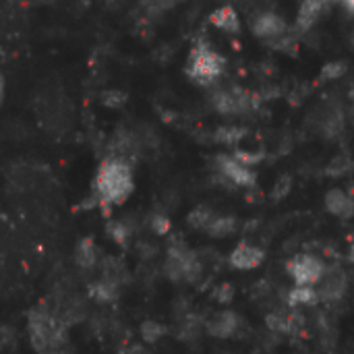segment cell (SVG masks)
<instances>
[{"mask_svg": "<svg viewBox=\"0 0 354 354\" xmlns=\"http://www.w3.org/2000/svg\"><path fill=\"white\" fill-rule=\"evenodd\" d=\"M218 164H220V172L236 187H253L257 180L251 166L239 160L236 156H224L218 160Z\"/></svg>", "mask_w": 354, "mask_h": 354, "instance_id": "5b68a950", "label": "cell"}, {"mask_svg": "<svg viewBox=\"0 0 354 354\" xmlns=\"http://www.w3.org/2000/svg\"><path fill=\"white\" fill-rule=\"evenodd\" d=\"M344 4H346V6H348V8L354 12V0H344Z\"/></svg>", "mask_w": 354, "mask_h": 354, "instance_id": "7402d4cb", "label": "cell"}, {"mask_svg": "<svg viewBox=\"0 0 354 354\" xmlns=\"http://www.w3.org/2000/svg\"><path fill=\"white\" fill-rule=\"evenodd\" d=\"M303 319L297 315H288V313H270L266 317V324L270 330L278 332V334H297L301 330Z\"/></svg>", "mask_w": 354, "mask_h": 354, "instance_id": "7c38bea8", "label": "cell"}, {"mask_svg": "<svg viewBox=\"0 0 354 354\" xmlns=\"http://www.w3.org/2000/svg\"><path fill=\"white\" fill-rule=\"evenodd\" d=\"M288 272L297 286H313L324 278L326 266L313 255H299L288 263Z\"/></svg>", "mask_w": 354, "mask_h": 354, "instance_id": "277c9868", "label": "cell"}, {"mask_svg": "<svg viewBox=\"0 0 354 354\" xmlns=\"http://www.w3.org/2000/svg\"><path fill=\"white\" fill-rule=\"evenodd\" d=\"M326 209L338 218H351L354 214V199L340 189H332L326 195Z\"/></svg>", "mask_w": 354, "mask_h": 354, "instance_id": "30bf717a", "label": "cell"}, {"mask_svg": "<svg viewBox=\"0 0 354 354\" xmlns=\"http://www.w3.org/2000/svg\"><path fill=\"white\" fill-rule=\"evenodd\" d=\"M209 23H212L216 29H220V31H224V33H230V35L239 33V29H241L239 12H236L230 4L216 8V10L209 15Z\"/></svg>", "mask_w": 354, "mask_h": 354, "instance_id": "9c48e42d", "label": "cell"}, {"mask_svg": "<svg viewBox=\"0 0 354 354\" xmlns=\"http://www.w3.org/2000/svg\"><path fill=\"white\" fill-rule=\"evenodd\" d=\"M234 299V290L230 284H220L216 290H214V301L220 303V305H230Z\"/></svg>", "mask_w": 354, "mask_h": 354, "instance_id": "e0dca14e", "label": "cell"}, {"mask_svg": "<svg viewBox=\"0 0 354 354\" xmlns=\"http://www.w3.org/2000/svg\"><path fill=\"white\" fill-rule=\"evenodd\" d=\"M315 303H319V295L311 286H295L288 292V305L290 307H311Z\"/></svg>", "mask_w": 354, "mask_h": 354, "instance_id": "4fadbf2b", "label": "cell"}, {"mask_svg": "<svg viewBox=\"0 0 354 354\" xmlns=\"http://www.w3.org/2000/svg\"><path fill=\"white\" fill-rule=\"evenodd\" d=\"M133 191V170L127 160L114 156L108 158L95 176V193L104 205L122 203Z\"/></svg>", "mask_w": 354, "mask_h": 354, "instance_id": "6da1fadb", "label": "cell"}, {"mask_svg": "<svg viewBox=\"0 0 354 354\" xmlns=\"http://www.w3.org/2000/svg\"><path fill=\"white\" fill-rule=\"evenodd\" d=\"M2 93H4V79H2V75H0V100H2Z\"/></svg>", "mask_w": 354, "mask_h": 354, "instance_id": "44dd1931", "label": "cell"}, {"mask_svg": "<svg viewBox=\"0 0 354 354\" xmlns=\"http://www.w3.org/2000/svg\"><path fill=\"white\" fill-rule=\"evenodd\" d=\"M120 97H122L120 93L110 91V93H106V95H104V104H106V106H120V104H122V100H120Z\"/></svg>", "mask_w": 354, "mask_h": 354, "instance_id": "ffe728a7", "label": "cell"}, {"mask_svg": "<svg viewBox=\"0 0 354 354\" xmlns=\"http://www.w3.org/2000/svg\"><path fill=\"white\" fill-rule=\"evenodd\" d=\"M224 66H226V60L224 56L212 48L209 44H197L191 54H189V60H187V75L199 83V85H207V83H214L222 77L224 73Z\"/></svg>", "mask_w": 354, "mask_h": 354, "instance_id": "7a4b0ae2", "label": "cell"}, {"mask_svg": "<svg viewBox=\"0 0 354 354\" xmlns=\"http://www.w3.org/2000/svg\"><path fill=\"white\" fill-rule=\"evenodd\" d=\"M239 328H241V317L232 311H220L207 322V332L220 340L234 338L239 334Z\"/></svg>", "mask_w": 354, "mask_h": 354, "instance_id": "52a82bcc", "label": "cell"}, {"mask_svg": "<svg viewBox=\"0 0 354 354\" xmlns=\"http://www.w3.org/2000/svg\"><path fill=\"white\" fill-rule=\"evenodd\" d=\"M166 272L172 280H189L195 282L201 276V266L197 261V257L183 249V247H174L170 249L168 255V263H166Z\"/></svg>", "mask_w": 354, "mask_h": 354, "instance_id": "3957f363", "label": "cell"}, {"mask_svg": "<svg viewBox=\"0 0 354 354\" xmlns=\"http://www.w3.org/2000/svg\"><path fill=\"white\" fill-rule=\"evenodd\" d=\"M236 230V220L234 218H214L212 224L207 226V232L212 236H228Z\"/></svg>", "mask_w": 354, "mask_h": 354, "instance_id": "5bb4252c", "label": "cell"}, {"mask_svg": "<svg viewBox=\"0 0 354 354\" xmlns=\"http://www.w3.org/2000/svg\"><path fill=\"white\" fill-rule=\"evenodd\" d=\"M164 326H160V324H156V322H147V324H143V328H141V334H143V338L147 340V342H156V340H160L162 336H164Z\"/></svg>", "mask_w": 354, "mask_h": 354, "instance_id": "2e32d148", "label": "cell"}, {"mask_svg": "<svg viewBox=\"0 0 354 354\" xmlns=\"http://www.w3.org/2000/svg\"><path fill=\"white\" fill-rule=\"evenodd\" d=\"M79 259L83 261V263H93V259H95V249H93V245L89 243V241H85L83 245H81V249H79Z\"/></svg>", "mask_w": 354, "mask_h": 354, "instance_id": "ac0fdd59", "label": "cell"}, {"mask_svg": "<svg viewBox=\"0 0 354 354\" xmlns=\"http://www.w3.org/2000/svg\"><path fill=\"white\" fill-rule=\"evenodd\" d=\"M263 259H266L263 251L251 245H239L230 253V266L236 270H255L263 263Z\"/></svg>", "mask_w": 354, "mask_h": 354, "instance_id": "ba28073f", "label": "cell"}, {"mask_svg": "<svg viewBox=\"0 0 354 354\" xmlns=\"http://www.w3.org/2000/svg\"><path fill=\"white\" fill-rule=\"evenodd\" d=\"M317 284H322L317 295H319V301H324V303L342 301V297L346 295V286H348L346 274L342 270H338V268H332V270L326 268V274Z\"/></svg>", "mask_w": 354, "mask_h": 354, "instance_id": "8992f818", "label": "cell"}, {"mask_svg": "<svg viewBox=\"0 0 354 354\" xmlns=\"http://www.w3.org/2000/svg\"><path fill=\"white\" fill-rule=\"evenodd\" d=\"M351 259L354 261V245H353V249H351Z\"/></svg>", "mask_w": 354, "mask_h": 354, "instance_id": "603a6c76", "label": "cell"}, {"mask_svg": "<svg viewBox=\"0 0 354 354\" xmlns=\"http://www.w3.org/2000/svg\"><path fill=\"white\" fill-rule=\"evenodd\" d=\"M253 29H255V33H257L259 37L276 39V37H280V35L284 33L286 23H284L278 15L268 12V15H261V17L257 19V23L253 25Z\"/></svg>", "mask_w": 354, "mask_h": 354, "instance_id": "8fae6325", "label": "cell"}, {"mask_svg": "<svg viewBox=\"0 0 354 354\" xmlns=\"http://www.w3.org/2000/svg\"><path fill=\"white\" fill-rule=\"evenodd\" d=\"M212 220H214L212 212H207V209H203V207L195 209V212L189 216V222H191L195 228H203V230H207V226L212 224Z\"/></svg>", "mask_w": 354, "mask_h": 354, "instance_id": "9a60e30c", "label": "cell"}, {"mask_svg": "<svg viewBox=\"0 0 354 354\" xmlns=\"http://www.w3.org/2000/svg\"><path fill=\"white\" fill-rule=\"evenodd\" d=\"M168 228H170V224H168V220H166L164 216H158V218L153 220V230H156L158 234H166Z\"/></svg>", "mask_w": 354, "mask_h": 354, "instance_id": "d6986e66", "label": "cell"}]
</instances>
